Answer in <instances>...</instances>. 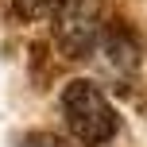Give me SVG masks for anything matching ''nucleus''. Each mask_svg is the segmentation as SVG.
<instances>
[{"mask_svg":"<svg viewBox=\"0 0 147 147\" xmlns=\"http://www.w3.org/2000/svg\"><path fill=\"white\" fill-rule=\"evenodd\" d=\"M66 0H12L16 16H23V20H31V16H47L54 12V8H62Z\"/></svg>","mask_w":147,"mask_h":147,"instance_id":"4","label":"nucleus"},{"mask_svg":"<svg viewBox=\"0 0 147 147\" xmlns=\"http://www.w3.org/2000/svg\"><path fill=\"white\" fill-rule=\"evenodd\" d=\"M23 147H66L58 140V136H47V132H35V136H27L23 140Z\"/></svg>","mask_w":147,"mask_h":147,"instance_id":"5","label":"nucleus"},{"mask_svg":"<svg viewBox=\"0 0 147 147\" xmlns=\"http://www.w3.org/2000/svg\"><path fill=\"white\" fill-rule=\"evenodd\" d=\"M62 112H66V128L81 147H105L120 128L116 109L93 81H70L62 89Z\"/></svg>","mask_w":147,"mask_h":147,"instance_id":"1","label":"nucleus"},{"mask_svg":"<svg viewBox=\"0 0 147 147\" xmlns=\"http://www.w3.org/2000/svg\"><path fill=\"white\" fill-rule=\"evenodd\" d=\"M105 43H109V51H112V62H120V66H136V62H140V39H136V31L112 27L109 35H105Z\"/></svg>","mask_w":147,"mask_h":147,"instance_id":"3","label":"nucleus"},{"mask_svg":"<svg viewBox=\"0 0 147 147\" xmlns=\"http://www.w3.org/2000/svg\"><path fill=\"white\" fill-rule=\"evenodd\" d=\"M97 35H101V27H97V4L93 0H66L58 8V43L70 58H85L93 51Z\"/></svg>","mask_w":147,"mask_h":147,"instance_id":"2","label":"nucleus"}]
</instances>
